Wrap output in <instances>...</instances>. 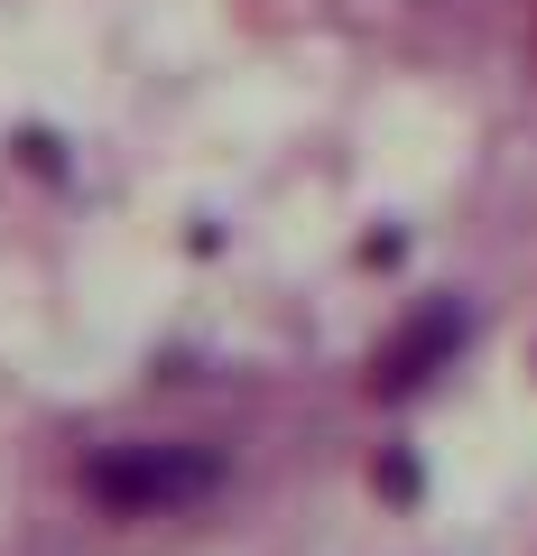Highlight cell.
I'll return each instance as SVG.
<instances>
[{
	"label": "cell",
	"mask_w": 537,
	"mask_h": 556,
	"mask_svg": "<svg viewBox=\"0 0 537 556\" xmlns=\"http://www.w3.org/2000/svg\"><path fill=\"white\" fill-rule=\"evenodd\" d=\"M84 492L120 519H167L222 492V455L214 445H112L84 464Z\"/></svg>",
	"instance_id": "cell-1"
},
{
	"label": "cell",
	"mask_w": 537,
	"mask_h": 556,
	"mask_svg": "<svg viewBox=\"0 0 537 556\" xmlns=\"http://www.w3.org/2000/svg\"><path fill=\"white\" fill-rule=\"evenodd\" d=\"M463 343V306H426L408 334H389V353H380V390H426V380L455 362Z\"/></svg>",
	"instance_id": "cell-2"
}]
</instances>
